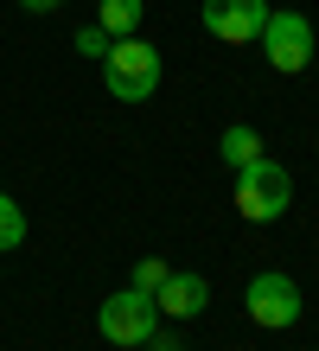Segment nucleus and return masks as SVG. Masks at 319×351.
Here are the masks:
<instances>
[{"label":"nucleus","instance_id":"39448f33","mask_svg":"<svg viewBox=\"0 0 319 351\" xmlns=\"http://www.w3.org/2000/svg\"><path fill=\"white\" fill-rule=\"evenodd\" d=\"M243 306H249V319H255V326L281 332V326L300 319V281L281 275V268H268V275H255V281L243 287Z\"/></svg>","mask_w":319,"mask_h":351},{"label":"nucleus","instance_id":"f257e3e1","mask_svg":"<svg viewBox=\"0 0 319 351\" xmlns=\"http://www.w3.org/2000/svg\"><path fill=\"white\" fill-rule=\"evenodd\" d=\"M102 84H109L115 102H147L160 90V51L147 45V38H115L109 51H102Z\"/></svg>","mask_w":319,"mask_h":351},{"label":"nucleus","instance_id":"20e7f679","mask_svg":"<svg viewBox=\"0 0 319 351\" xmlns=\"http://www.w3.org/2000/svg\"><path fill=\"white\" fill-rule=\"evenodd\" d=\"M255 45L268 51V64L281 71V77H300V71L313 64V26H307V13H300V7H274Z\"/></svg>","mask_w":319,"mask_h":351},{"label":"nucleus","instance_id":"9b49d317","mask_svg":"<svg viewBox=\"0 0 319 351\" xmlns=\"http://www.w3.org/2000/svg\"><path fill=\"white\" fill-rule=\"evenodd\" d=\"M19 243H26V211H19V204L0 192V256L19 250Z\"/></svg>","mask_w":319,"mask_h":351},{"label":"nucleus","instance_id":"6e6552de","mask_svg":"<svg viewBox=\"0 0 319 351\" xmlns=\"http://www.w3.org/2000/svg\"><path fill=\"white\" fill-rule=\"evenodd\" d=\"M217 154H224L230 167L243 173V167H255V160H262V134H255L249 121H230V128L217 134Z\"/></svg>","mask_w":319,"mask_h":351},{"label":"nucleus","instance_id":"9d476101","mask_svg":"<svg viewBox=\"0 0 319 351\" xmlns=\"http://www.w3.org/2000/svg\"><path fill=\"white\" fill-rule=\"evenodd\" d=\"M166 281H173V262H166V256H141V262H134V281H128V287H141V294H160Z\"/></svg>","mask_w":319,"mask_h":351},{"label":"nucleus","instance_id":"7ed1b4c3","mask_svg":"<svg viewBox=\"0 0 319 351\" xmlns=\"http://www.w3.org/2000/svg\"><path fill=\"white\" fill-rule=\"evenodd\" d=\"M294 204V173L281 167V160H255V167H243L237 173V211L249 217V223H274Z\"/></svg>","mask_w":319,"mask_h":351},{"label":"nucleus","instance_id":"f03ea898","mask_svg":"<svg viewBox=\"0 0 319 351\" xmlns=\"http://www.w3.org/2000/svg\"><path fill=\"white\" fill-rule=\"evenodd\" d=\"M96 326H102V345L134 351V345H147V339L160 332V300H154V294H141V287H121V294L102 300Z\"/></svg>","mask_w":319,"mask_h":351},{"label":"nucleus","instance_id":"4468645a","mask_svg":"<svg viewBox=\"0 0 319 351\" xmlns=\"http://www.w3.org/2000/svg\"><path fill=\"white\" fill-rule=\"evenodd\" d=\"M19 7H26V13H58L64 0H19Z\"/></svg>","mask_w":319,"mask_h":351},{"label":"nucleus","instance_id":"0eeeda50","mask_svg":"<svg viewBox=\"0 0 319 351\" xmlns=\"http://www.w3.org/2000/svg\"><path fill=\"white\" fill-rule=\"evenodd\" d=\"M154 300H160L166 319H198L204 306H211V281L204 275H179V268H173V281H166Z\"/></svg>","mask_w":319,"mask_h":351},{"label":"nucleus","instance_id":"423d86ee","mask_svg":"<svg viewBox=\"0 0 319 351\" xmlns=\"http://www.w3.org/2000/svg\"><path fill=\"white\" fill-rule=\"evenodd\" d=\"M268 0H204V32L217 45H255L268 26Z\"/></svg>","mask_w":319,"mask_h":351},{"label":"nucleus","instance_id":"ddd939ff","mask_svg":"<svg viewBox=\"0 0 319 351\" xmlns=\"http://www.w3.org/2000/svg\"><path fill=\"white\" fill-rule=\"evenodd\" d=\"M147 345H154V351H191V345H179V339H166V332H154Z\"/></svg>","mask_w":319,"mask_h":351},{"label":"nucleus","instance_id":"2eb2a0df","mask_svg":"<svg viewBox=\"0 0 319 351\" xmlns=\"http://www.w3.org/2000/svg\"><path fill=\"white\" fill-rule=\"evenodd\" d=\"M134 351H141V345H134Z\"/></svg>","mask_w":319,"mask_h":351},{"label":"nucleus","instance_id":"1a4fd4ad","mask_svg":"<svg viewBox=\"0 0 319 351\" xmlns=\"http://www.w3.org/2000/svg\"><path fill=\"white\" fill-rule=\"evenodd\" d=\"M141 13H147V0H102L96 26L109 38H128V32H141Z\"/></svg>","mask_w":319,"mask_h":351},{"label":"nucleus","instance_id":"f8f14e48","mask_svg":"<svg viewBox=\"0 0 319 351\" xmlns=\"http://www.w3.org/2000/svg\"><path fill=\"white\" fill-rule=\"evenodd\" d=\"M109 45H115V38L102 32V26H83V32H77V51H83V58H102Z\"/></svg>","mask_w":319,"mask_h":351}]
</instances>
